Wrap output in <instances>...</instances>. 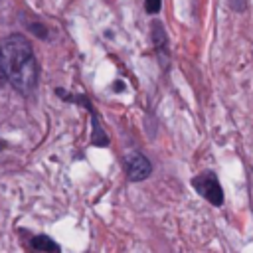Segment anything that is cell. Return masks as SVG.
Masks as SVG:
<instances>
[{"mask_svg":"<svg viewBox=\"0 0 253 253\" xmlns=\"http://www.w3.org/2000/svg\"><path fill=\"white\" fill-rule=\"evenodd\" d=\"M0 63L6 79L20 93H30L38 85V61L24 36H8L0 42Z\"/></svg>","mask_w":253,"mask_h":253,"instance_id":"obj_1","label":"cell"},{"mask_svg":"<svg viewBox=\"0 0 253 253\" xmlns=\"http://www.w3.org/2000/svg\"><path fill=\"white\" fill-rule=\"evenodd\" d=\"M194 188L198 194H202L210 204L213 206H221L223 202V192H221V186L217 182V178L211 174V172H202L198 174L194 180H192Z\"/></svg>","mask_w":253,"mask_h":253,"instance_id":"obj_2","label":"cell"},{"mask_svg":"<svg viewBox=\"0 0 253 253\" xmlns=\"http://www.w3.org/2000/svg\"><path fill=\"white\" fill-rule=\"evenodd\" d=\"M125 166H126V174L130 180L138 182V180H144L148 174H150V162L140 154V152H130L125 160Z\"/></svg>","mask_w":253,"mask_h":253,"instance_id":"obj_3","label":"cell"},{"mask_svg":"<svg viewBox=\"0 0 253 253\" xmlns=\"http://www.w3.org/2000/svg\"><path fill=\"white\" fill-rule=\"evenodd\" d=\"M32 247H34V249H40V251H57V249H59L53 241H49V239L43 237V235H42V237H34V239H32Z\"/></svg>","mask_w":253,"mask_h":253,"instance_id":"obj_4","label":"cell"},{"mask_svg":"<svg viewBox=\"0 0 253 253\" xmlns=\"http://www.w3.org/2000/svg\"><path fill=\"white\" fill-rule=\"evenodd\" d=\"M146 12L148 14H156L158 10H160V0H146Z\"/></svg>","mask_w":253,"mask_h":253,"instance_id":"obj_5","label":"cell"},{"mask_svg":"<svg viewBox=\"0 0 253 253\" xmlns=\"http://www.w3.org/2000/svg\"><path fill=\"white\" fill-rule=\"evenodd\" d=\"M229 2L233 4V8H235V10H241V8L245 6V0H229Z\"/></svg>","mask_w":253,"mask_h":253,"instance_id":"obj_6","label":"cell"},{"mask_svg":"<svg viewBox=\"0 0 253 253\" xmlns=\"http://www.w3.org/2000/svg\"><path fill=\"white\" fill-rule=\"evenodd\" d=\"M4 77H6V75H4V69H2V63H0V85H2V81H4Z\"/></svg>","mask_w":253,"mask_h":253,"instance_id":"obj_7","label":"cell"},{"mask_svg":"<svg viewBox=\"0 0 253 253\" xmlns=\"http://www.w3.org/2000/svg\"><path fill=\"white\" fill-rule=\"evenodd\" d=\"M2 148H4V144H2V142H0V150H2Z\"/></svg>","mask_w":253,"mask_h":253,"instance_id":"obj_8","label":"cell"}]
</instances>
